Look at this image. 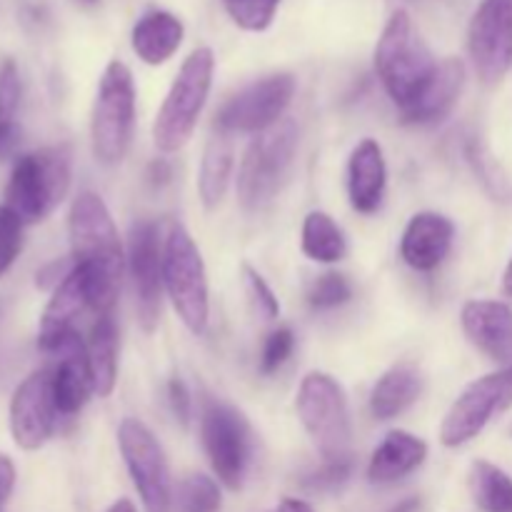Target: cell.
<instances>
[{
    "instance_id": "1",
    "label": "cell",
    "mask_w": 512,
    "mask_h": 512,
    "mask_svg": "<svg viewBox=\"0 0 512 512\" xmlns=\"http://www.w3.org/2000/svg\"><path fill=\"white\" fill-rule=\"evenodd\" d=\"M70 253L88 280L90 310L113 313L123 278V248L110 210L98 193H80L68 213Z\"/></svg>"
},
{
    "instance_id": "2",
    "label": "cell",
    "mask_w": 512,
    "mask_h": 512,
    "mask_svg": "<svg viewBox=\"0 0 512 512\" xmlns=\"http://www.w3.org/2000/svg\"><path fill=\"white\" fill-rule=\"evenodd\" d=\"M438 70L433 53L423 43L410 15L405 10H395L375 48V73L400 110L408 108L433 73Z\"/></svg>"
},
{
    "instance_id": "3",
    "label": "cell",
    "mask_w": 512,
    "mask_h": 512,
    "mask_svg": "<svg viewBox=\"0 0 512 512\" xmlns=\"http://www.w3.org/2000/svg\"><path fill=\"white\" fill-rule=\"evenodd\" d=\"M298 153V125L283 118L263 130L245 150L238 170V198L245 210L260 213L283 190Z\"/></svg>"
},
{
    "instance_id": "4",
    "label": "cell",
    "mask_w": 512,
    "mask_h": 512,
    "mask_svg": "<svg viewBox=\"0 0 512 512\" xmlns=\"http://www.w3.org/2000/svg\"><path fill=\"white\" fill-rule=\"evenodd\" d=\"M213 73L215 55L210 48H198L185 58L155 115L153 140L158 150L175 153L193 138L200 113L208 103Z\"/></svg>"
},
{
    "instance_id": "5",
    "label": "cell",
    "mask_w": 512,
    "mask_h": 512,
    "mask_svg": "<svg viewBox=\"0 0 512 512\" xmlns=\"http://www.w3.org/2000/svg\"><path fill=\"white\" fill-rule=\"evenodd\" d=\"M70 188V150L65 145L35 150L13 165L5 205L23 220V225L48 218Z\"/></svg>"
},
{
    "instance_id": "6",
    "label": "cell",
    "mask_w": 512,
    "mask_h": 512,
    "mask_svg": "<svg viewBox=\"0 0 512 512\" xmlns=\"http://www.w3.org/2000/svg\"><path fill=\"white\" fill-rule=\"evenodd\" d=\"M135 83L133 73L120 60H110L95 95L90 140L93 155L103 165H118L133 140Z\"/></svg>"
},
{
    "instance_id": "7",
    "label": "cell",
    "mask_w": 512,
    "mask_h": 512,
    "mask_svg": "<svg viewBox=\"0 0 512 512\" xmlns=\"http://www.w3.org/2000/svg\"><path fill=\"white\" fill-rule=\"evenodd\" d=\"M295 410L323 460L350 458L353 425L348 398L333 375L320 370L305 375L295 398Z\"/></svg>"
},
{
    "instance_id": "8",
    "label": "cell",
    "mask_w": 512,
    "mask_h": 512,
    "mask_svg": "<svg viewBox=\"0 0 512 512\" xmlns=\"http://www.w3.org/2000/svg\"><path fill=\"white\" fill-rule=\"evenodd\" d=\"M163 285L185 328L203 335L210 318L208 273L198 245L183 225H173L165 238Z\"/></svg>"
},
{
    "instance_id": "9",
    "label": "cell",
    "mask_w": 512,
    "mask_h": 512,
    "mask_svg": "<svg viewBox=\"0 0 512 512\" xmlns=\"http://www.w3.org/2000/svg\"><path fill=\"white\" fill-rule=\"evenodd\" d=\"M512 408V365L473 380L455 398L440 425V443L445 448H460L478 438L495 420V415Z\"/></svg>"
},
{
    "instance_id": "10",
    "label": "cell",
    "mask_w": 512,
    "mask_h": 512,
    "mask_svg": "<svg viewBox=\"0 0 512 512\" xmlns=\"http://www.w3.org/2000/svg\"><path fill=\"white\" fill-rule=\"evenodd\" d=\"M200 438L220 483L238 490L250 463V425L243 413L233 405L208 398L200 415Z\"/></svg>"
},
{
    "instance_id": "11",
    "label": "cell",
    "mask_w": 512,
    "mask_h": 512,
    "mask_svg": "<svg viewBox=\"0 0 512 512\" xmlns=\"http://www.w3.org/2000/svg\"><path fill=\"white\" fill-rule=\"evenodd\" d=\"M118 445L145 512H170L173 483H170L168 458L148 425L135 418H125L118 428Z\"/></svg>"
},
{
    "instance_id": "12",
    "label": "cell",
    "mask_w": 512,
    "mask_h": 512,
    "mask_svg": "<svg viewBox=\"0 0 512 512\" xmlns=\"http://www.w3.org/2000/svg\"><path fill=\"white\" fill-rule=\"evenodd\" d=\"M295 78L290 73H275L260 78L235 93L215 115V128L223 135L263 133L283 120L285 110L293 103Z\"/></svg>"
},
{
    "instance_id": "13",
    "label": "cell",
    "mask_w": 512,
    "mask_h": 512,
    "mask_svg": "<svg viewBox=\"0 0 512 512\" xmlns=\"http://www.w3.org/2000/svg\"><path fill=\"white\" fill-rule=\"evenodd\" d=\"M468 50L485 85H498L512 68V0H483L470 20Z\"/></svg>"
},
{
    "instance_id": "14",
    "label": "cell",
    "mask_w": 512,
    "mask_h": 512,
    "mask_svg": "<svg viewBox=\"0 0 512 512\" xmlns=\"http://www.w3.org/2000/svg\"><path fill=\"white\" fill-rule=\"evenodd\" d=\"M163 248L160 228L153 220H138L130 228L128 263L135 285V305L138 320L145 333H153L160 320V300H163Z\"/></svg>"
},
{
    "instance_id": "15",
    "label": "cell",
    "mask_w": 512,
    "mask_h": 512,
    "mask_svg": "<svg viewBox=\"0 0 512 512\" xmlns=\"http://www.w3.org/2000/svg\"><path fill=\"white\" fill-rule=\"evenodd\" d=\"M50 368L35 370L15 388L10 398V433L20 450H40L58 423Z\"/></svg>"
},
{
    "instance_id": "16",
    "label": "cell",
    "mask_w": 512,
    "mask_h": 512,
    "mask_svg": "<svg viewBox=\"0 0 512 512\" xmlns=\"http://www.w3.org/2000/svg\"><path fill=\"white\" fill-rule=\"evenodd\" d=\"M48 355H53L55 365L50 368L53 375V395L60 415H75L88 403L93 388V373L88 363V348L78 330L65 335Z\"/></svg>"
},
{
    "instance_id": "17",
    "label": "cell",
    "mask_w": 512,
    "mask_h": 512,
    "mask_svg": "<svg viewBox=\"0 0 512 512\" xmlns=\"http://www.w3.org/2000/svg\"><path fill=\"white\" fill-rule=\"evenodd\" d=\"M463 333L485 358L512 365V308L500 300H468L460 313Z\"/></svg>"
},
{
    "instance_id": "18",
    "label": "cell",
    "mask_w": 512,
    "mask_h": 512,
    "mask_svg": "<svg viewBox=\"0 0 512 512\" xmlns=\"http://www.w3.org/2000/svg\"><path fill=\"white\" fill-rule=\"evenodd\" d=\"M455 238V225L448 215L425 210L410 218L400 240V258L418 273H430L440 268L450 255Z\"/></svg>"
},
{
    "instance_id": "19",
    "label": "cell",
    "mask_w": 512,
    "mask_h": 512,
    "mask_svg": "<svg viewBox=\"0 0 512 512\" xmlns=\"http://www.w3.org/2000/svg\"><path fill=\"white\" fill-rule=\"evenodd\" d=\"M75 263V260H73ZM90 308L88 280L80 265H73L63 283L53 288L48 305L43 310L38 330V345L43 353H50L65 335L75 333V320Z\"/></svg>"
},
{
    "instance_id": "20",
    "label": "cell",
    "mask_w": 512,
    "mask_h": 512,
    "mask_svg": "<svg viewBox=\"0 0 512 512\" xmlns=\"http://www.w3.org/2000/svg\"><path fill=\"white\" fill-rule=\"evenodd\" d=\"M388 188V165L378 140L365 138L355 145L348 160V195L353 210L363 215L378 213Z\"/></svg>"
},
{
    "instance_id": "21",
    "label": "cell",
    "mask_w": 512,
    "mask_h": 512,
    "mask_svg": "<svg viewBox=\"0 0 512 512\" xmlns=\"http://www.w3.org/2000/svg\"><path fill=\"white\" fill-rule=\"evenodd\" d=\"M465 85V63L460 58H448L438 63V70L423 93L413 100L405 110H400L403 123L408 125H433L448 118L458 103Z\"/></svg>"
},
{
    "instance_id": "22",
    "label": "cell",
    "mask_w": 512,
    "mask_h": 512,
    "mask_svg": "<svg viewBox=\"0 0 512 512\" xmlns=\"http://www.w3.org/2000/svg\"><path fill=\"white\" fill-rule=\"evenodd\" d=\"M428 458V445L408 430H393L375 448L368 463V480L373 485H390L408 478Z\"/></svg>"
},
{
    "instance_id": "23",
    "label": "cell",
    "mask_w": 512,
    "mask_h": 512,
    "mask_svg": "<svg viewBox=\"0 0 512 512\" xmlns=\"http://www.w3.org/2000/svg\"><path fill=\"white\" fill-rule=\"evenodd\" d=\"M185 38V28L173 13L153 10L135 23L130 43L135 55L148 65H163L178 53Z\"/></svg>"
},
{
    "instance_id": "24",
    "label": "cell",
    "mask_w": 512,
    "mask_h": 512,
    "mask_svg": "<svg viewBox=\"0 0 512 512\" xmlns=\"http://www.w3.org/2000/svg\"><path fill=\"white\" fill-rule=\"evenodd\" d=\"M423 373L413 363H398L380 375L370 393V413L375 420H393L423 393Z\"/></svg>"
},
{
    "instance_id": "25",
    "label": "cell",
    "mask_w": 512,
    "mask_h": 512,
    "mask_svg": "<svg viewBox=\"0 0 512 512\" xmlns=\"http://www.w3.org/2000/svg\"><path fill=\"white\" fill-rule=\"evenodd\" d=\"M118 345V325H115L113 313L98 315V320L90 328L88 343H85L90 373H93V388L98 398H108L118 383Z\"/></svg>"
},
{
    "instance_id": "26",
    "label": "cell",
    "mask_w": 512,
    "mask_h": 512,
    "mask_svg": "<svg viewBox=\"0 0 512 512\" xmlns=\"http://www.w3.org/2000/svg\"><path fill=\"white\" fill-rule=\"evenodd\" d=\"M233 145H230L228 135L218 133L208 140L203 150V160H200L198 170V193L200 200L208 210L218 208L223 203L225 193H228L230 178H233Z\"/></svg>"
},
{
    "instance_id": "27",
    "label": "cell",
    "mask_w": 512,
    "mask_h": 512,
    "mask_svg": "<svg viewBox=\"0 0 512 512\" xmlns=\"http://www.w3.org/2000/svg\"><path fill=\"white\" fill-rule=\"evenodd\" d=\"M303 253L315 263H338L348 253V240H345L340 225L323 210H313L303 220Z\"/></svg>"
},
{
    "instance_id": "28",
    "label": "cell",
    "mask_w": 512,
    "mask_h": 512,
    "mask_svg": "<svg viewBox=\"0 0 512 512\" xmlns=\"http://www.w3.org/2000/svg\"><path fill=\"white\" fill-rule=\"evenodd\" d=\"M470 493L483 512H512V478L488 460L470 465Z\"/></svg>"
},
{
    "instance_id": "29",
    "label": "cell",
    "mask_w": 512,
    "mask_h": 512,
    "mask_svg": "<svg viewBox=\"0 0 512 512\" xmlns=\"http://www.w3.org/2000/svg\"><path fill=\"white\" fill-rule=\"evenodd\" d=\"M175 500H178L180 512H218L220 503H223L218 483L200 473H193L180 480Z\"/></svg>"
},
{
    "instance_id": "30",
    "label": "cell",
    "mask_w": 512,
    "mask_h": 512,
    "mask_svg": "<svg viewBox=\"0 0 512 512\" xmlns=\"http://www.w3.org/2000/svg\"><path fill=\"white\" fill-rule=\"evenodd\" d=\"M225 10L238 28L263 33L270 28L283 0H223Z\"/></svg>"
},
{
    "instance_id": "31",
    "label": "cell",
    "mask_w": 512,
    "mask_h": 512,
    "mask_svg": "<svg viewBox=\"0 0 512 512\" xmlns=\"http://www.w3.org/2000/svg\"><path fill=\"white\" fill-rule=\"evenodd\" d=\"M353 298V285L345 275L340 273H325L310 285L308 290V303L315 310H333L345 305Z\"/></svg>"
},
{
    "instance_id": "32",
    "label": "cell",
    "mask_w": 512,
    "mask_h": 512,
    "mask_svg": "<svg viewBox=\"0 0 512 512\" xmlns=\"http://www.w3.org/2000/svg\"><path fill=\"white\" fill-rule=\"evenodd\" d=\"M20 248H23V220L8 205H0V278L13 268Z\"/></svg>"
},
{
    "instance_id": "33",
    "label": "cell",
    "mask_w": 512,
    "mask_h": 512,
    "mask_svg": "<svg viewBox=\"0 0 512 512\" xmlns=\"http://www.w3.org/2000/svg\"><path fill=\"white\" fill-rule=\"evenodd\" d=\"M353 475V460L340 458V460H323L318 470L308 473L303 478V485L313 493H330V490L343 488Z\"/></svg>"
},
{
    "instance_id": "34",
    "label": "cell",
    "mask_w": 512,
    "mask_h": 512,
    "mask_svg": "<svg viewBox=\"0 0 512 512\" xmlns=\"http://www.w3.org/2000/svg\"><path fill=\"white\" fill-rule=\"evenodd\" d=\"M243 283H245V293H248L250 305H253L255 313L260 315L263 320H275L280 315V303L275 298L273 288L265 283L263 275L258 273L250 265H243Z\"/></svg>"
},
{
    "instance_id": "35",
    "label": "cell",
    "mask_w": 512,
    "mask_h": 512,
    "mask_svg": "<svg viewBox=\"0 0 512 512\" xmlns=\"http://www.w3.org/2000/svg\"><path fill=\"white\" fill-rule=\"evenodd\" d=\"M295 348V335L290 328H278L268 335L263 345V355H260V373L273 375L283 368L290 360Z\"/></svg>"
},
{
    "instance_id": "36",
    "label": "cell",
    "mask_w": 512,
    "mask_h": 512,
    "mask_svg": "<svg viewBox=\"0 0 512 512\" xmlns=\"http://www.w3.org/2000/svg\"><path fill=\"white\" fill-rule=\"evenodd\" d=\"M23 98V83L15 60L5 58L0 63V120H13Z\"/></svg>"
},
{
    "instance_id": "37",
    "label": "cell",
    "mask_w": 512,
    "mask_h": 512,
    "mask_svg": "<svg viewBox=\"0 0 512 512\" xmlns=\"http://www.w3.org/2000/svg\"><path fill=\"white\" fill-rule=\"evenodd\" d=\"M168 403H170V410H173L175 420L188 425L190 418H193V398H190L188 385H185L183 378H178V375L170 378L168 383Z\"/></svg>"
},
{
    "instance_id": "38",
    "label": "cell",
    "mask_w": 512,
    "mask_h": 512,
    "mask_svg": "<svg viewBox=\"0 0 512 512\" xmlns=\"http://www.w3.org/2000/svg\"><path fill=\"white\" fill-rule=\"evenodd\" d=\"M23 140V130L15 120H0V160L10 158Z\"/></svg>"
},
{
    "instance_id": "39",
    "label": "cell",
    "mask_w": 512,
    "mask_h": 512,
    "mask_svg": "<svg viewBox=\"0 0 512 512\" xmlns=\"http://www.w3.org/2000/svg\"><path fill=\"white\" fill-rule=\"evenodd\" d=\"M15 488V465L13 460L0 455V505L10 498Z\"/></svg>"
},
{
    "instance_id": "40",
    "label": "cell",
    "mask_w": 512,
    "mask_h": 512,
    "mask_svg": "<svg viewBox=\"0 0 512 512\" xmlns=\"http://www.w3.org/2000/svg\"><path fill=\"white\" fill-rule=\"evenodd\" d=\"M170 178H173V168H170L168 160L158 158L150 163V168H148V183L150 185H158V188H163V185L170 183Z\"/></svg>"
},
{
    "instance_id": "41",
    "label": "cell",
    "mask_w": 512,
    "mask_h": 512,
    "mask_svg": "<svg viewBox=\"0 0 512 512\" xmlns=\"http://www.w3.org/2000/svg\"><path fill=\"white\" fill-rule=\"evenodd\" d=\"M278 512H315L313 508H310L305 500H298V498H285L283 503H280Z\"/></svg>"
},
{
    "instance_id": "42",
    "label": "cell",
    "mask_w": 512,
    "mask_h": 512,
    "mask_svg": "<svg viewBox=\"0 0 512 512\" xmlns=\"http://www.w3.org/2000/svg\"><path fill=\"white\" fill-rule=\"evenodd\" d=\"M108 512H138V510H135V505L130 503L128 498H120L118 503H113V505H110Z\"/></svg>"
},
{
    "instance_id": "43",
    "label": "cell",
    "mask_w": 512,
    "mask_h": 512,
    "mask_svg": "<svg viewBox=\"0 0 512 512\" xmlns=\"http://www.w3.org/2000/svg\"><path fill=\"white\" fill-rule=\"evenodd\" d=\"M503 293L512 298V258L508 263V268H505V275H503Z\"/></svg>"
},
{
    "instance_id": "44",
    "label": "cell",
    "mask_w": 512,
    "mask_h": 512,
    "mask_svg": "<svg viewBox=\"0 0 512 512\" xmlns=\"http://www.w3.org/2000/svg\"><path fill=\"white\" fill-rule=\"evenodd\" d=\"M418 508H420V503H418V500L413 498V500H405V503H400L398 508L390 510V512H415Z\"/></svg>"
},
{
    "instance_id": "45",
    "label": "cell",
    "mask_w": 512,
    "mask_h": 512,
    "mask_svg": "<svg viewBox=\"0 0 512 512\" xmlns=\"http://www.w3.org/2000/svg\"><path fill=\"white\" fill-rule=\"evenodd\" d=\"M78 3H83V5H95V3H98V0H78Z\"/></svg>"
}]
</instances>
